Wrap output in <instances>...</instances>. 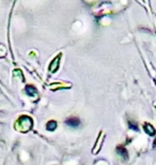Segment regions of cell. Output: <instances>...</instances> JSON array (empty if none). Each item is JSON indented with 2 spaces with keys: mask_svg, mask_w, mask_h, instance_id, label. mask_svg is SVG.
I'll list each match as a JSON object with an SVG mask.
<instances>
[{
  "mask_svg": "<svg viewBox=\"0 0 156 165\" xmlns=\"http://www.w3.org/2000/svg\"><path fill=\"white\" fill-rule=\"evenodd\" d=\"M65 123L69 127H72V128H77L80 125V120L78 119V118H69L65 121Z\"/></svg>",
  "mask_w": 156,
  "mask_h": 165,
  "instance_id": "1",
  "label": "cell"
},
{
  "mask_svg": "<svg viewBox=\"0 0 156 165\" xmlns=\"http://www.w3.org/2000/svg\"><path fill=\"white\" fill-rule=\"evenodd\" d=\"M26 92H27V95H36V89L34 88L33 86H27V87H26Z\"/></svg>",
  "mask_w": 156,
  "mask_h": 165,
  "instance_id": "2",
  "label": "cell"
},
{
  "mask_svg": "<svg viewBox=\"0 0 156 165\" xmlns=\"http://www.w3.org/2000/svg\"><path fill=\"white\" fill-rule=\"evenodd\" d=\"M47 129L48 130H51V131H54L55 129L57 128V123H56V121H54V120H50L49 122L47 123Z\"/></svg>",
  "mask_w": 156,
  "mask_h": 165,
  "instance_id": "3",
  "label": "cell"
},
{
  "mask_svg": "<svg viewBox=\"0 0 156 165\" xmlns=\"http://www.w3.org/2000/svg\"><path fill=\"white\" fill-rule=\"evenodd\" d=\"M144 128H145V131H147L150 135H154V134H155V130L153 129V127H152V125L145 124V125H144Z\"/></svg>",
  "mask_w": 156,
  "mask_h": 165,
  "instance_id": "4",
  "label": "cell"
},
{
  "mask_svg": "<svg viewBox=\"0 0 156 165\" xmlns=\"http://www.w3.org/2000/svg\"><path fill=\"white\" fill-rule=\"evenodd\" d=\"M58 60H59V57H57V58L55 59V61L51 63L50 69H51V71H52V72H55V71L58 69Z\"/></svg>",
  "mask_w": 156,
  "mask_h": 165,
  "instance_id": "5",
  "label": "cell"
},
{
  "mask_svg": "<svg viewBox=\"0 0 156 165\" xmlns=\"http://www.w3.org/2000/svg\"><path fill=\"white\" fill-rule=\"evenodd\" d=\"M118 151H120V152H121V156H123L124 158H126V156H126L127 153H126V151L123 149V148H121V147H119V148H118Z\"/></svg>",
  "mask_w": 156,
  "mask_h": 165,
  "instance_id": "6",
  "label": "cell"
}]
</instances>
